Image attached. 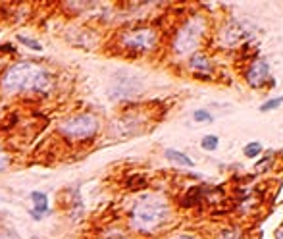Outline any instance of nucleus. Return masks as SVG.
Returning a JSON list of instances; mask_svg holds the SVG:
<instances>
[{
  "mask_svg": "<svg viewBox=\"0 0 283 239\" xmlns=\"http://www.w3.org/2000/svg\"><path fill=\"white\" fill-rule=\"evenodd\" d=\"M54 85L52 75L41 66L31 62H17L2 77V89L8 93H25V95H44Z\"/></svg>",
  "mask_w": 283,
  "mask_h": 239,
  "instance_id": "obj_1",
  "label": "nucleus"
},
{
  "mask_svg": "<svg viewBox=\"0 0 283 239\" xmlns=\"http://www.w3.org/2000/svg\"><path fill=\"white\" fill-rule=\"evenodd\" d=\"M166 214H168V204L160 197H145L133 206L131 222L137 230L150 231L166 220Z\"/></svg>",
  "mask_w": 283,
  "mask_h": 239,
  "instance_id": "obj_2",
  "label": "nucleus"
},
{
  "mask_svg": "<svg viewBox=\"0 0 283 239\" xmlns=\"http://www.w3.org/2000/svg\"><path fill=\"white\" fill-rule=\"evenodd\" d=\"M58 129L69 141H87L98 131V120L91 114H78L64 120Z\"/></svg>",
  "mask_w": 283,
  "mask_h": 239,
  "instance_id": "obj_3",
  "label": "nucleus"
},
{
  "mask_svg": "<svg viewBox=\"0 0 283 239\" xmlns=\"http://www.w3.org/2000/svg\"><path fill=\"white\" fill-rule=\"evenodd\" d=\"M202 21L198 18L189 19L185 25L181 27L177 31V37H175V43H173V48L177 54H187L191 50L197 48L198 41H200V35H202Z\"/></svg>",
  "mask_w": 283,
  "mask_h": 239,
  "instance_id": "obj_4",
  "label": "nucleus"
},
{
  "mask_svg": "<svg viewBox=\"0 0 283 239\" xmlns=\"http://www.w3.org/2000/svg\"><path fill=\"white\" fill-rule=\"evenodd\" d=\"M156 41H158V35L152 29H133V31H127L123 35V46L129 48V50H135V52H146V50H152L156 46Z\"/></svg>",
  "mask_w": 283,
  "mask_h": 239,
  "instance_id": "obj_5",
  "label": "nucleus"
},
{
  "mask_svg": "<svg viewBox=\"0 0 283 239\" xmlns=\"http://www.w3.org/2000/svg\"><path fill=\"white\" fill-rule=\"evenodd\" d=\"M247 83L250 87H264V85H274V79L270 75V68L264 60H256L247 71Z\"/></svg>",
  "mask_w": 283,
  "mask_h": 239,
  "instance_id": "obj_6",
  "label": "nucleus"
},
{
  "mask_svg": "<svg viewBox=\"0 0 283 239\" xmlns=\"http://www.w3.org/2000/svg\"><path fill=\"white\" fill-rule=\"evenodd\" d=\"M247 39V31H243V25L237 23V21H233L229 25L223 29V41L227 44H237V43H243Z\"/></svg>",
  "mask_w": 283,
  "mask_h": 239,
  "instance_id": "obj_7",
  "label": "nucleus"
},
{
  "mask_svg": "<svg viewBox=\"0 0 283 239\" xmlns=\"http://www.w3.org/2000/svg\"><path fill=\"white\" fill-rule=\"evenodd\" d=\"M31 201H33V206H35V220H39L41 218V214L46 213L48 210V199L44 193H39V191H33L31 193Z\"/></svg>",
  "mask_w": 283,
  "mask_h": 239,
  "instance_id": "obj_8",
  "label": "nucleus"
},
{
  "mask_svg": "<svg viewBox=\"0 0 283 239\" xmlns=\"http://www.w3.org/2000/svg\"><path fill=\"white\" fill-rule=\"evenodd\" d=\"M164 154H166V158H168V160H172V162L179 164V166H187V168H193V166H195V162L189 158L187 154H183V152L175 151V149H166V151H164Z\"/></svg>",
  "mask_w": 283,
  "mask_h": 239,
  "instance_id": "obj_9",
  "label": "nucleus"
},
{
  "mask_svg": "<svg viewBox=\"0 0 283 239\" xmlns=\"http://www.w3.org/2000/svg\"><path fill=\"white\" fill-rule=\"evenodd\" d=\"M191 68L197 71H210L212 70V64H210V60L206 58L204 54L197 52L193 58H191Z\"/></svg>",
  "mask_w": 283,
  "mask_h": 239,
  "instance_id": "obj_10",
  "label": "nucleus"
},
{
  "mask_svg": "<svg viewBox=\"0 0 283 239\" xmlns=\"http://www.w3.org/2000/svg\"><path fill=\"white\" fill-rule=\"evenodd\" d=\"M200 145H202V149H204V151H216V149H218V145H220V139H218L216 135H206V137H202Z\"/></svg>",
  "mask_w": 283,
  "mask_h": 239,
  "instance_id": "obj_11",
  "label": "nucleus"
},
{
  "mask_svg": "<svg viewBox=\"0 0 283 239\" xmlns=\"http://www.w3.org/2000/svg\"><path fill=\"white\" fill-rule=\"evenodd\" d=\"M245 156H249V158H256L258 154L262 152V145L258 141H252V143H249L247 147H245Z\"/></svg>",
  "mask_w": 283,
  "mask_h": 239,
  "instance_id": "obj_12",
  "label": "nucleus"
},
{
  "mask_svg": "<svg viewBox=\"0 0 283 239\" xmlns=\"http://www.w3.org/2000/svg\"><path fill=\"white\" fill-rule=\"evenodd\" d=\"M279 104H283V97L272 98V100H268V102H264V104L260 107V110H262V112H270V110H274V108H277Z\"/></svg>",
  "mask_w": 283,
  "mask_h": 239,
  "instance_id": "obj_13",
  "label": "nucleus"
},
{
  "mask_svg": "<svg viewBox=\"0 0 283 239\" xmlns=\"http://www.w3.org/2000/svg\"><path fill=\"white\" fill-rule=\"evenodd\" d=\"M193 118L197 120V122H212V114L210 112H206V110H197Z\"/></svg>",
  "mask_w": 283,
  "mask_h": 239,
  "instance_id": "obj_14",
  "label": "nucleus"
},
{
  "mask_svg": "<svg viewBox=\"0 0 283 239\" xmlns=\"http://www.w3.org/2000/svg\"><path fill=\"white\" fill-rule=\"evenodd\" d=\"M17 41L27 44V46H29V48H33V50H41V48H43V46L37 43V41H33V39H27V37H17Z\"/></svg>",
  "mask_w": 283,
  "mask_h": 239,
  "instance_id": "obj_15",
  "label": "nucleus"
},
{
  "mask_svg": "<svg viewBox=\"0 0 283 239\" xmlns=\"http://www.w3.org/2000/svg\"><path fill=\"white\" fill-rule=\"evenodd\" d=\"M220 239H241V233L239 231H233V230H223Z\"/></svg>",
  "mask_w": 283,
  "mask_h": 239,
  "instance_id": "obj_16",
  "label": "nucleus"
},
{
  "mask_svg": "<svg viewBox=\"0 0 283 239\" xmlns=\"http://www.w3.org/2000/svg\"><path fill=\"white\" fill-rule=\"evenodd\" d=\"M8 164H10V158H8V154L4 151H0V172L2 170H6L8 168Z\"/></svg>",
  "mask_w": 283,
  "mask_h": 239,
  "instance_id": "obj_17",
  "label": "nucleus"
},
{
  "mask_svg": "<svg viewBox=\"0 0 283 239\" xmlns=\"http://www.w3.org/2000/svg\"><path fill=\"white\" fill-rule=\"evenodd\" d=\"M177 239H197V237H193V235H179Z\"/></svg>",
  "mask_w": 283,
  "mask_h": 239,
  "instance_id": "obj_18",
  "label": "nucleus"
},
{
  "mask_svg": "<svg viewBox=\"0 0 283 239\" xmlns=\"http://www.w3.org/2000/svg\"><path fill=\"white\" fill-rule=\"evenodd\" d=\"M277 239H283V228H281V231L277 233Z\"/></svg>",
  "mask_w": 283,
  "mask_h": 239,
  "instance_id": "obj_19",
  "label": "nucleus"
}]
</instances>
